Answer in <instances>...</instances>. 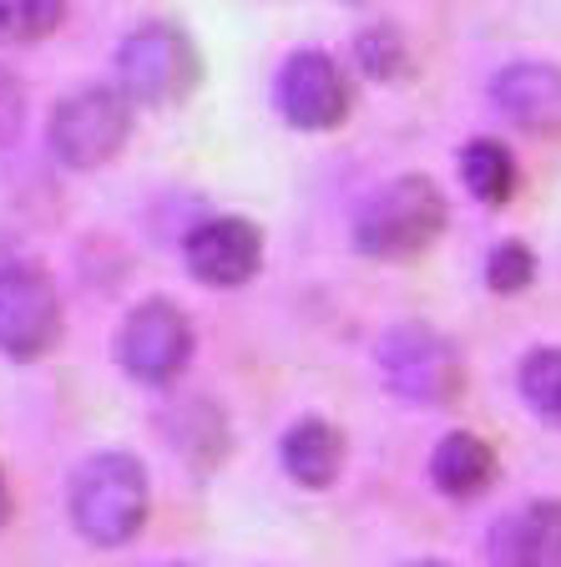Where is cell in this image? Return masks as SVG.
<instances>
[{
  "mask_svg": "<svg viewBox=\"0 0 561 567\" xmlns=\"http://www.w3.org/2000/svg\"><path fill=\"white\" fill-rule=\"evenodd\" d=\"M66 512L92 547H122L147 527L153 512V492H147V472L127 451H96L76 466L71 476Z\"/></svg>",
  "mask_w": 561,
  "mask_h": 567,
  "instance_id": "1",
  "label": "cell"
},
{
  "mask_svg": "<svg viewBox=\"0 0 561 567\" xmlns=\"http://www.w3.org/2000/svg\"><path fill=\"white\" fill-rule=\"evenodd\" d=\"M445 224H450V203L435 188V177L405 173L364 203L360 224H354V244L370 259H420L445 234Z\"/></svg>",
  "mask_w": 561,
  "mask_h": 567,
  "instance_id": "2",
  "label": "cell"
},
{
  "mask_svg": "<svg viewBox=\"0 0 561 567\" xmlns=\"http://www.w3.org/2000/svg\"><path fill=\"white\" fill-rule=\"evenodd\" d=\"M202 56L193 35L173 21H147L122 35L117 47V86L132 106H177L198 92Z\"/></svg>",
  "mask_w": 561,
  "mask_h": 567,
  "instance_id": "3",
  "label": "cell"
},
{
  "mask_svg": "<svg viewBox=\"0 0 561 567\" xmlns=\"http://www.w3.org/2000/svg\"><path fill=\"white\" fill-rule=\"evenodd\" d=\"M380 375L409 405H456L466 390V360L440 330L409 319L380 340Z\"/></svg>",
  "mask_w": 561,
  "mask_h": 567,
  "instance_id": "4",
  "label": "cell"
},
{
  "mask_svg": "<svg viewBox=\"0 0 561 567\" xmlns=\"http://www.w3.org/2000/svg\"><path fill=\"white\" fill-rule=\"evenodd\" d=\"M127 137H132V102L122 96V86H82V92L61 96L46 127L51 153L71 173L106 167L127 147Z\"/></svg>",
  "mask_w": 561,
  "mask_h": 567,
  "instance_id": "5",
  "label": "cell"
},
{
  "mask_svg": "<svg viewBox=\"0 0 561 567\" xmlns=\"http://www.w3.org/2000/svg\"><path fill=\"white\" fill-rule=\"evenodd\" d=\"M61 340V295L41 264H6L0 269V354L6 360H41Z\"/></svg>",
  "mask_w": 561,
  "mask_h": 567,
  "instance_id": "6",
  "label": "cell"
},
{
  "mask_svg": "<svg viewBox=\"0 0 561 567\" xmlns=\"http://www.w3.org/2000/svg\"><path fill=\"white\" fill-rule=\"evenodd\" d=\"M117 360L137 385H173L187 370V360H193V319L163 295L142 299L122 319Z\"/></svg>",
  "mask_w": 561,
  "mask_h": 567,
  "instance_id": "7",
  "label": "cell"
},
{
  "mask_svg": "<svg viewBox=\"0 0 561 567\" xmlns=\"http://www.w3.org/2000/svg\"><path fill=\"white\" fill-rule=\"evenodd\" d=\"M273 102H279L289 127L334 132V127H344L354 112V82L329 51H293V56L279 66Z\"/></svg>",
  "mask_w": 561,
  "mask_h": 567,
  "instance_id": "8",
  "label": "cell"
},
{
  "mask_svg": "<svg viewBox=\"0 0 561 567\" xmlns=\"http://www.w3.org/2000/svg\"><path fill=\"white\" fill-rule=\"evenodd\" d=\"M187 274L208 289H238L263 269V228L243 213H218L187 228L183 238Z\"/></svg>",
  "mask_w": 561,
  "mask_h": 567,
  "instance_id": "9",
  "label": "cell"
},
{
  "mask_svg": "<svg viewBox=\"0 0 561 567\" xmlns=\"http://www.w3.org/2000/svg\"><path fill=\"white\" fill-rule=\"evenodd\" d=\"M491 102L511 127L531 137H561V66L551 61H511L496 71Z\"/></svg>",
  "mask_w": 561,
  "mask_h": 567,
  "instance_id": "10",
  "label": "cell"
},
{
  "mask_svg": "<svg viewBox=\"0 0 561 567\" xmlns=\"http://www.w3.org/2000/svg\"><path fill=\"white\" fill-rule=\"evenodd\" d=\"M491 567H561V502L537 496L506 512L486 537Z\"/></svg>",
  "mask_w": 561,
  "mask_h": 567,
  "instance_id": "11",
  "label": "cell"
},
{
  "mask_svg": "<svg viewBox=\"0 0 561 567\" xmlns=\"http://www.w3.org/2000/svg\"><path fill=\"white\" fill-rule=\"evenodd\" d=\"M279 461L299 486L324 492V486H334L344 472V431L334 421H324V415H304V421H293L289 431H283Z\"/></svg>",
  "mask_w": 561,
  "mask_h": 567,
  "instance_id": "12",
  "label": "cell"
},
{
  "mask_svg": "<svg viewBox=\"0 0 561 567\" xmlns=\"http://www.w3.org/2000/svg\"><path fill=\"white\" fill-rule=\"evenodd\" d=\"M430 482L450 502H476L496 482V451L476 431H450V436H440V446L430 456Z\"/></svg>",
  "mask_w": 561,
  "mask_h": 567,
  "instance_id": "13",
  "label": "cell"
},
{
  "mask_svg": "<svg viewBox=\"0 0 561 567\" xmlns=\"http://www.w3.org/2000/svg\"><path fill=\"white\" fill-rule=\"evenodd\" d=\"M163 431L177 456L193 461L198 472H212V466L228 456V446H233L228 421H222V411L212 401H173L163 411Z\"/></svg>",
  "mask_w": 561,
  "mask_h": 567,
  "instance_id": "14",
  "label": "cell"
},
{
  "mask_svg": "<svg viewBox=\"0 0 561 567\" xmlns=\"http://www.w3.org/2000/svg\"><path fill=\"white\" fill-rule=\"evenodd\" d=\"M460 183L470 188V198L486 203V208H501L516 198L521 188V163L506 147L501 137H470L460 147Z\"/></svg>",
  "mask_w": 561,
  "mask_h": 567,
  "instance_id": "15",
  "label": "cell"
},
{
  "mask_svg": "<svg viewBox=\"0 0 561 567\" xmlns=\"http://www.w3.org/2000/svg\"><path fill=\"white\" fill-rule=\"evenodd\" d=\"M516 390L547 425H561V344L531 350L516 370Z\"/></svg>",
  "mask_w": 561,
  "mask_h": 567,
  "instance_id": "16",
  "label": "cell"
},
{
  "mask_svg": "<svg viewBox=\"0 0 561 567\" xmlns=\"http://www.w3.org/2000/svg\"><path fill=\"white\" fill-rule=\"evenodd\" d=\"M66 21V0H0V47L46 41Z\"/></svg>",
  "mask_w": 561,
  "mask_h": 567,
  "instance_id": "17",
  "label": "cell"
},
{
  "mask_svg": "<svg viewBox=\"0 0 561 567\" xmlns=\"http://www.w3.org/2000/svg\"><path fill=\"white\" fill-rule=\"evenodd\" d=\"M354 61H360V71L374 76V82H399L409 66L405 35L395 25H364L360 41H354Z\"/></svg>",
  "mask_w": 561,
  "mask_h": 567,
  "instance_id": "18",
  "label": "cell"
},
{
  "mask_svg": "<svg viewBox=\"0 0 561 567\" xmlns=\"http://www.w3.org/2000/svg\"><path fill=\"white\" fill-rule=\"evenodd\" d=\"M531 279H537V254H531L521 238H501V244L486 254V289L491 295H527Z\"/></svg>",
  "mask_w": 561,
  "mask_h": 567,
  "instance_id": "19",
  "label": "cell"
},
{
  "mask_svg": "<svg viewBox=\"0 0 561 567\" xmlns=\"http://www.w3.org/2000/svg\"><path fill=\"white\" fill-rule=\"evenodd\" d=\"M21 127H25V86L15 71L0 66V153L21 137Z\"/></svg>",
  "mask_w": 561,
  "mask_h": 567,
  "instance_id": "20",
  "label": "cell"
},
{
  "mask_svg": "<svg viewBox=\"0 0 561 567\" xmlns=\"http://www.w3.org/2000/svg\"><path fill=\"white\" fill-rule=\"evenodd\" d=\"M11 522V486H6V472H0V527Z\"/></svg>",
  "mask_w": 561,
  "mask_h": 567,
  "instance_id": "21",
  "label": "cell"
},
{
  "mask_svg": "<svg viewBox=\"0 0 561 567\" xmlns=\"http://www.w3.org/2000/svg\"><path fill=\"white\" fill-rule=\"evenodd\" d=\"M405 567H450V563H405Z\"/></svg>",
  "mask_w": 561,
  "mask_h": 567,
  "instance_id": "22",
  "label": "cell"
}]
</instances>
